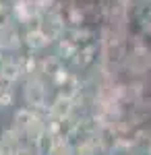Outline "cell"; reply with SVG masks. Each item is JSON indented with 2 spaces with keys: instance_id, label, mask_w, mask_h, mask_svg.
<instances>
[{
  "instance_id": "ba28073f",
  "label": "cell",
  "mask_w": 151,
  "mask_h": 155,
  "mask_svg": "<svg viewBox=\"0 0 151 155\" xmlns=\"http://www.w3.org/2000/svg\"><path fill=\"white\" fill-rule=\"evenodd\" d=\"M23 39L31 50H44L48 44H50V39L46 37V33H44L42 29H27V33H25Z\"/></svg>"
},
{
  "instance_id": "30bf717a",
  "label": "cell",
  "mask_w": 151,
  "mask_h": 155,
  "mask_svg": "<svg viewBox=\"0 0 151 155\" xmlns=\"http://www.w3.org/2000/svg\"><path fill=\"white\" fill-rule=\"evenodd\" d=\"M72 155H95V145L91 141H81V143L75 147Z\"/></svg>"
},
{
  "instance_id": "6da1fadb",
  "label": "cell",
  "mask_w": 151,
  "mask_h": 155,
  "mask_svg": "<svg viewBox=\"0 0 151 155\" xmlns=\"http://www.w3.org/2000/svg\"><path fill=\"white\" fill-rule=\"evenodd\" d=\"M23 99L27 107L31 110H44L46 107V85L42 83L39 77H31L25 81V87H23Z\"/></svg>"
},
{
  "instance_id": "52a82bcc",
  "label": "cell",
  "mask_w": 151,
  "mask_h": 155,
  "mask_svg": "<svg viewBox=\"0 0 151 155\" xmlns=\"http://www.w3.org/2000/svg\"><path fill=\"white\" fill-rule=\"evenodd\" d=\"M21 139H23V134L17 130L15 126L6 128V130H2V134H0V143L4 145L6 151H17V149L23 145V143H21Z\"/></svg>"
},
{
  "instance_id": "5bb4252c",
  "label": "cell",
  "mask_w": 151,
  "mask_h": 155,
  "mask_svg": "<svg viewBox=\"0 0 151 155\" xmlns=\"http://www.w3.org/2000/svg\"><path fill=\"white\" fill-rule=\"evenodd\" d=\"M0 52H2V48H0Z\"/></svg>"
},
{
  "instance_id": "277c9868",
  "label": "cell",
  "mask_w": 151,
  "mask_h": 155,
  "mask_svg": "<svg viewBox=\"0 0 151 155\" xmlns=\"http://www.w3.org/2000/svg\"><path fill=\"white\" fill-rule=\"evenodd\" d=\"M23 77V68H21V60H4L0 66V79L6 85H15Z\"/></svg>"
},
{
  "instance_id": "5b68a950",
  "label": "cell",
  "mask_w": 151,
  "mask_h": 155,
  "mask_svg": "<svg viewBox=\"0 0 151 155\" xmlns=\"http://www.w3.org/2000/svg\"><path fill=\"white\" fill-rule=\"evenodd\" d=\"M39 29L46 33V37L50 41H54V39L60 37L64 25H62V19H60L58 15H48L46 19H42V27H39Z\"/></svg>"
},
{
  "instance_id": "7a4b0ae2",
  "label": "cell",
  "mask_w": 151,
  "mask_h": 155,
  "mask_svg": "<svg viewBox=\"0 0 151 155\" xmlns=\"http://www.w3.org/2000/svg\"><path fill=\"white\" fill-rule=\"evenodd\" d=\"M70 112H72V99L58 95L56 101L50 106V120L52 122H62V120L70 118Z\"/></svg>"
},
{
  "instance_id": "4fadbf2b",
  "label": "cell",
  "mask_w": 151,
  "mask_h": 155,
  "mask_svg": "<svg viewBox=\"0 0 151 155\" xmlns=\"http://www.w3.org/2000/svg\"><path fill=\"white\" fill-rule=\"evenodd\" d=\"M0 155H4V145L0 143Z\"/></svg>"
},
{
  "instance_id": "3957f363",
  "label": "cell",
  "mask_w": 151,
  "mask_h": 155,
  "mask_svg": "<svg viewBox=\"0 0 151 155\" xmlns=\"http://www.w3.org/2000/svg\"><path fill=\"white\" fill-rule=\"evenodd\" d=\"M21 41H23V37L21 33L17 31V27L15 25H4V27H0V48L2 50H19L21 48Z\"/></svg>"
},
{
  "instance_id": "9c48e42d",
  "label": "cell",
  "mask_w": 151,
  "mask_h": 155,
  "mask_svg": "<svg viewBox=\"0 0 151 155\" xmlns=\"http://www.w3.org/2000/svg\"><path fill=\"white\" fill-rule=\"evenodd\" d=\"M72 147L69 145V141L64 139V141H58V143L52 145V149H50V155H72Z\"/></svg>"
},
{
  "instance_id": "7c38bea8",
  "label": "cell",
  "mask_w": 151,
  "mask_h": 155,
  "mask_svg": "<svg viewBox=\"0 0 151 155\" xmlns=\"http://www.w3.org/2000/svg\"><path fill=\"white\" fill-rule=\"evenodd\" d=\"M35 151H37V147H31V143H27V145H21L19 149H17V155H35Z\"/></svg>"
},
{
  "instance_id": "8fae6325",
  "label": "cell",
  "mask_w": 151,
  "mask_h": 155,
  "mask_svg": "<svg viewBox=\"0 0 151 155\" xmlns=\"http://www.w3.org/2000/svg\"><path fill=\"white\" fill-rule=\"evenodd\" d=\"M4 25H11V11H8V6L0 0V27H4Z\"/></svg>"
},
{
  "instance_id": "8992f818",
  "label": "cell",
  "mask_w": 151,
  "mask_h": 155,
  "mask_svg": "<svg viewBox=\"0 0 151 155\" xmlns=\"http://www.w3.org/2000/svg\"><path fill=\"white\" fill-rule=\"evenodd\" d=\"M35 110H31V107H19L17 112H15V116H12V126L17 128V130L23 134L25 128L31 124V120L35 118Z\"/></svg>"
}]
</instances>
